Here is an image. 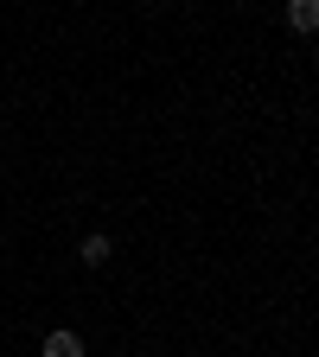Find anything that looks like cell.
<instances>
[{"instance_id": "cell-1", "label": "cell", "mask_w": 319, "mask_h": 357, "mask_svg": "<svg viewBox=\"0 0 319 357\" xmlns=\"http://www.w3.org/2000/svg\"><path fill=\"white\" fill-rule=\"evenodd\" d=\"M109 255H115V249H109V236H83V249H77V261H83V268H103Z\"/></svg>"}, {"instance_id": "cell-3", "label": "cell", "mask_w": 319, "mask_h": 357, "mask_svg": "<svg viewBox=\"0 0 319 357\" xmlns=\"http://www.w3.org/2000/svg\"><path fill=\"white\" fill-rule=\"evenodd\" d=\"M288 20H294V32H313V26H319V7H313V0H294Z\"/></svg>"}, {"instance_id": "cell-2", "label": "cell", "mask_w": 319, "mask_h": 357, "mask_svg": "<svg viewBox=\"0 0 319 357\" xmlns=\"http://www.w3.org/2000/svg\"><path fill=\"white\" fill-rule=\"evenodd\" d=\"M45 357H83V338L77 332H52L45 338Z\"/></svg>"}]
</instances>
